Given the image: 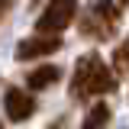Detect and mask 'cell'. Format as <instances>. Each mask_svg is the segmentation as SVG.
<instances>
[{
    "mask_svg": "<svg viewBox=\"0 0 129 129\" xmlns=\"http://www.w3.org/2000/svg\"><path fill=\"white\" fill-rule=\"evenodd\" d=\"M116 90V74L113 68H107V61L97 55V52H87L74 61V71H71V84H68V94L74 100H90V97H107Z\"/></svg>",
    "mask_w": 129,
    "mask_h": 129,
    "instance_id": "6da1fadb",
    "label": "cell"
},
{
    "mask_svg": "<svg viewBox=\"0 0 129 129\" xmlns=\"http://www.w3.org/2000/svg\"><path fill=\"white\" fill-rule=\"evenodd\" d=\"M119 3L116 0H90L81 10V36L90 42H107L119 29Z\"/></svg>",
    "mask_w": 129,
    "mask_h": 129,
    "instance_id": "7a4b0ae2",
    "label": "cell"
},
{
    "mask_svg": "<svg viewBox=\"0 0 129 129\" xmlns=\"http://www.w3.org/2000/svg\"><path fill=\"white\" fill-rule=\"evenodd\" d=\"M74 19H78V0H48V7L39 13V19H36V29L58 36V32H64Z\"/></svg>",
    "mask_w": 129,
    "mask_h": 129,
    "instance_id": "3957f363",
    "label": "cell"
},
{
    "mask_svg": "<svg viewBox=\"0 0 129 129\" xmlns=\"http://www.w3.org/2000/svg\"><path fill=\"white\" fill-rule=\"evenodd\" d=\"M61 36H52V32H39V36H29L16 45V61H36V58H48L61 48Z\"/></svg>",
    "mask_w": 129,
    "mask_h": 129,
    "instance_id": "277c9868",
    "label": "cell"
},
{
    "mask_svg": "<svg viewBox=\"0 0 129 129\" xmlns=\"http://www.w3.org/2000/svg\"><path fill=\"white\" fill-rule=\"evenodd\" d=\"M3 110L10 116V123H23L36 113V97H29V90H23V87H7L3 90Z\"/></svg>",
    "mask_w": 129,
    "mask_h": 129,
    "instance_id": "5b68a950",
    "label": "cell"
},
{
    "mask_svg": "<svg viewBox=\"0 0 129 129\" xmlns=\"http://www.w3.org/2000/svg\"><path fill=\"white\" fill-rule=\"evenodd\" d=\"M58 81H61V68L58 64H39V68L26 71V90H45V87L58 84Z\"/></svg>",
    "mask_w": 129,
    "mask_h": 129,
    "instance_id": "8992f818",
    "label": "cell"
},
{
    "mask_svg": "<svg viewBox=\"0 0 129 129\" xmlns=\"http://www.w3.org/2000/svg\"><path fill=\"white\" fill-rule=\"evenodd\" d=\"M110 116H113V110H110V103H94L90 110H87V116H84V123H81V129H107L110 126Z\"/></svg>",
    "mask_w": 129,
    "mask_h": 129,
    "instance_id": "52a82bcc",
    "label": "cell"
},
{
    "mask_svg": "<svg viewBox=\"0 0 129 129\" xmlns=\"http://www.w3.org/2000/svg\"><path fill=\"white\" fill-rule=\"evenodd\" d=\"M113 74H129V36L113 48Z\"/></svg>",
    "mask_w": 129,
    "mask_h": 129,
    "instance_id": "ba28073f",
    "label": "cell"
},
{
    "mask_svg": "<svg viewBox=\"0 0 129 129\" xmlns=\"http://www.w3.org/2000/svg\"><path fill=\"white\" fill-rule=\"evenodd\" d=\"M13 3H16V0H0V23H3V19H7V13L13 10Z\"/></svg>",
    "mask_w": 129,
    "mask_h": 129,
    "instance_id": "9c48e42d",
    "label": "cell"
},
{
    "mask_svg": "<svg viewBox=\"0 0 129 129\" xmlns=\"http://www.w3.org/2000/svg\"><path fill=\"white\" fill-rule=\"evenodd\" d=\"M116 3H119V7H129V0H116Z\"/></svg>",
    "mask_w": 129,
    "mask_h": 129,
    "instance_id": "30bf717a",
    "label": "cell"
},
{
    "mask_svg": "<svg viewBox=\"0 0 129 129\" xmlns=\"http://www.w3.org/2000/svg\"><path fill=\"white\" fill-rule=\"evenodd\" d=\"M32 3H39V0H32Z\"/></svg>",
    "mask_w": 129,
    "mask_h": 129,
    "instance_id": "8fae6325",
    "label": "cell"
},
{
    "mask_svg": "<svg viewBox=\"0 0 129 129\" xmlns=\"http://www.w3.org/2000/svg\"><path fill=\"white\" fill-rule=\"evenodd\" d=\"M0 129H3V123H0Z\"/></svg>",
    "mask_w": 129,
    "mask_h": 129,
    "instance_id": "7c38bea8",
    "label": "cell"
}]
</instances>
